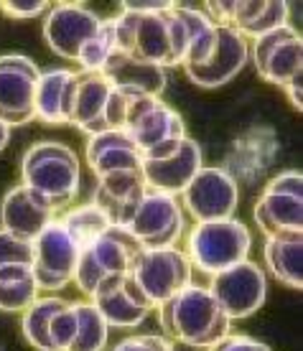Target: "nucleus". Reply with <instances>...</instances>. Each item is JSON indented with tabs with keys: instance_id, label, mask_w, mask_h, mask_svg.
Returning <instances> with one entry per match:
<instances>
[{
	"instance_id": "36",
	"label": "nucleus",
	"mask_w": 303,
	"mask_h": 351,
	"mask_svg": "<svg viewBox=\"0 0 303 351\" xmlns=\"http://www.w3.org/2000/svg\"><path fill=\"white\" fill-rule=\"evenodd\" d=\"M263 193H280V196H295V199H303L301 171H283V173H278L276 178L265 186V191Z\"/></svg>"
},
{
	"instance_id": "3",
	"label": "nucleus",
	"mask_w": 303,
	"mask_h": 351,
	"mask_svg": "<svg viewBox=\"0 0 303 351\" xmlns=\"http://www.w3.org/2000/svg\"><path fill=\"white\" fill-rule=\"evenodd\" d=\"M252 232L237 217L219 221H199L186 237V257L191 267L204 275L234 267L250 260Z\"/></svg>"
},
{
	"instance_id": "18",
	"label": "nucleus",
	"mask_w": 303,
	"mask_h": 351,
	"mask_svg": "<svg viewBox=\"0 0 303 351\" xmlns=\"http://www.w3.org/2000/svg\"><path fill=\"white\" fill-rule=\"evenodd\" d=\"M112 84L105 80V74L92 71H77V95H74V110H71V125L80 128L87 135L107 130L105 107L110 99Z\"/></svg>"
},
{
	"instance_id": "34",
	"label": "nucleus",
	"mask_w": 303,
	"mask_h": 351,
	"mask_svg": "<svg viewBox=\"0 0 303 351\" xmlns=\"http://www.w3.org/2000/svg\"><path fill=\"white\" fill-rule=\"evenodd\" d=\"M112 351H176V346L160 334H135L123 339Z\"/></svg>"
},
{
	"instance_id": "9",
	"label": "nucleus",
	"mask_w": 303,
	"mask_h": 351,
	"mask_svg": "<svg viewBox=\"0 0 303 351\" xmlns=\"http://www.w3.org/2000/svg\"><path fill=\"white\" fill-rule=\"evenodd\" d=\"M38 77L41 69L31 56L0 53V120L10 130L36 120L34 97Z\"/></svg>"
},
{
	"instance_id": "11",
	"label": "nucleus",
	"mask_w": 303,
	"mask_h": 351,
	"mask_svg": "<svg viewBox=\"0 0 303 351\" xmlns=\"http://www.w3.org/2000/svg\"><path fill=\"white\" fill-rule=\"evenodd\" d=\"M89 303L97 308L110 328H135L151 316L156 306L145 298L130 275H110L92 293Z\"/></svg>"
},
{
	"instance_id": "15",
	"label": "nucleus",
	"mask_w": 303,
	"mask_h": 351,
	"mask_svg": "<svg viewBox=\"0 0 303 351\" xmlns=\"http://www.w3.org/2000/svg\"><path fill=\"white\" fill-rule=\"evenodd\" d=\"M87 166L95 176L141 173V150L128 130H102L87 135Z\"/></svg>"
},
{
	"instance_id": "33",
	"label": "nucleus",
	"mask_w": 303,
	"mask_h": 351,
	"mask_svg": "<svg viewBox=\"0 0 303 351\" xmlns=\"http://www.w3.org/2000/svg\"><path fill=\"white\" fill-rule=\"evenodd\" d=\"M5 265H34V242L18 239L0 229V267Z\"/></svg>"
},
{
	"instance_id": "20",
	"label": "nucleus",
	"mask_w": 303,
	"mask_h": 351,
	"mask_svg": "<svg viewBox=\"0 0 303 351\" xmlns=\"http://www.w3.org/2000/svg\"><path fill=\"white\" fill-rule=\"evenodd\" d=\"M263 260L267 272L285 288H303V237L301 232H278L265 237Z\"/></svg>"
},
{
	"instance_id": "24",
	"label": "nucleus",
	"mask_w": 303,
	"mask_h": 351,
	"mask_svg": "<svg viewBox=\"0 0 303 351\" xmlns=\"http://www.w3.org/2000/svg\"><path fill=\"white\" fill-rule=\"evenodd\" d=\"M176 13L189 36V49H186L184 66H199L214 51V44H217V23L206 16L204 8H196V5H178L176 3Z\"/></svg>"
},
{
	"instance_id": "25",
	"label": "nucleus",
	"mask_w": 303,
	"mask_h": 351,
	"mask_svg": "<svg viewBox=\"0 0 303 351\" xmlns=\"http://www.w3.org/2000/svg\"><path fill=\"white\" fill-rule=\"evenodd\" d=\"M301 66H303V38L298 31H293L285 41H280L273 51L267 53L255 69H258V74L267 84L285 87L291 80L301 77Z\"/></svg>"
},
{
	"instance_id": "7",
	"label": "nucleus",
	"mask_w": 303,
	"mask_h": 351,
	"mask_svg": "<svg viewBox=\"0 0 303 351\" xmlns=\"http://www.w3.org/2000/svg\"><path fill=\"white\" fill-rule=\"evenodd\" d=\"M125 229L143 247H176L186 232V211L176 196L145 191Z\"/></svg>"
},
{
	"instance_id": "27",
	"label": "nucleus",
	"mask_w": 303,
	"mask_h": 351,
	"mask_svg": "<svg viewBox=\"0 0 303 351\" xmlns=\"http://www.w3.org/2000/svg\"><path fill=\"white\" fill-rule=\"evenodd\" d=\"M41 290L34 280L31 265H5L0 267V313H23Z\"/></svg>"
},
{
	"instance_id": "23",
	"label": "nucleus",
	"mask_w": 303,
	"mask_h": 351,
	"mask_svg": "<svg viewBox=\"0 0 303 351\" xmlns=\"http://www.w3.org/2000/svg\"><path fill=\"white\" fill-rule=\"evenodd\" d=\"M255 224L270 237L278 232H301L303 229V199L280 196V193H263L255 204Z\"/></svg>"
},
{
	"instance_id": "26",
	"label": "nucleus",
	"mask_w": 303,
	"mask_h": 351,
	"mask_svg": "<svg viewBox=\"0 0 303 351\" xmlns=\"http://www.w3.org/2000/svg\"><path fill=\"white\" fill-rule=\"evenodd\" d=\"M66 306H69V300L62 298V295H38V298L21 313V331H23L26 341L31 343L36 351H53L49 328H51L53 316H56L59 311H64Z\"/></svg>"
},
{
	"instance_id": "38",
	"label": "nucleus",
	"mask_w": 303,
	"mask_h": 351,
	"mask_svg": "<svg viewBox=\"0 0 303 351\" xmlns=\"http://www.w3.org/2000/svg\"><path fill=\"white\" fill-rule=\"evenodd\" d=\"M176 5V3H171V0H123L120 3V8L125 13H138V16H151V13H163V10H171Z\"/></svg>"
},
{
	"instance_id": "28",
	"label": "nucleus",
	"mask_w": 303,
	"mask_h": 351,
	"mask_svg": "<svg viewBox=\"0 0 303 351\" xmlns=\"http://www.w3.org/2000/svg\"><path fill=\"white\" fill-rule=\"evenodd\" d=\"M66 232H69L74 242L84 250L87 245H92L99 234H105L107 229L112 227V221L105 217V211L95 206V204H82V206H71L64 211V217H59Z\"/></svg>"
},
{
	"instance_id": "21",
	"label": "nucleus",
	"mask_w": 303,
	"mask_h": 351,
	"mask_svg": "<svg viewBox=\"0 0 303 351\" xmlns=\"http://www.w3.org/2000/svg\"><path fill=\"white\" fill-rule=\"evenodd\" d=\"M84 252L105 275H130L135 260L143 252V245L125 227L112 224L105 234L84 247Z\"/></svg>"
},
{
	"instance_id": "12",
	"label": "nucleus",
	"mask_w": 303,
	"mask_h": 351,
	"mask_svg": "<svg viewBox=\"0 0 303 351\" xmlns=\"http://www.w3.org/2000/svg\"><path fill=\"white\" fill-rule=\"evenodd\" d=\"M250 62V41L234 26L217 23V44L212 56L199 66H184L186 77L202 89L230 84Z\"/></svg>"
},
{
	"instance_id": "14",
	"label": "nucleus",
	"mask_w": 303,
	"mask_h": 351,
	"mask_svg": "<svg viewBox=\"0 0 303 351\" xmlns=\"http://www.w3.org/2000/svg\"><path fill=\"white\" fill-rule=\"evenodd\" d=\"M53 219L56 211L51 204L23 184L13 186L0 202V229L10 232L18 239L34 242Z\"/></svg>"
},
{
	"instance_id": "29",
	"label": "nucleus",
	"mask_w": 303,
	"mask_h": 351,
	"mask_svg": "<svg viewBox=\"0 0 303 351\" xmlns=\"http://www.w3.org/2000/svg\"><path fill=\"white\" fill-rule=\"evenodd\" d=\"M77 336L69 351H105L110 341V326L105 318L99 316V311L89 300H77Z\"/></svg>"
},
{
	"instance_id": "22",
	"label": "nucleus",
	"mask_w": 303,
	"mask_h": 351,
	"mask_svg": "<svg viewBox=\"0 0 303 351\" xmlns=\"http://www.w3.org/2000/svg\"><path fill=\"white\" fill-rule=\"evenodd\" d=\"M105 80L112 84V87L120 89H130V92H141V95L148 97H160L163 89H166V69H160L156 64L141 62L130 53L117 51L107 66L102 69Z\"/></svg>"
},
{
	"instance_id": "5",
	"label": "nucleus",
	"mask_w": 303,
	"mask_h": 351,
	"mask_svg": "<svg viewBox=\"0 0 303 351\" xmlns=\"http://www.w3.org/2000/svg\"><path fill=\"white\" fill-rule=\"evenodd\" d=\"M82 247L74 242L59 217L34 239V280L41 293L56 295L74 282Z\"/></svg>"
},
{
	"instance_id": "30",
	"label": "nucleus",
	"mask_w": 303,
	"mask_h": 351,
	"mask_svg": "<svg viewBox=\"0 0 303 351\" xmlns=\"http://www.w3.org/2000/svg\"><path fill=\"white\" fill-rule=\"evenodd\" d=\"M120 51L117 49V36H115V16L102 18L97 34L89 38L87 44L82 46L77 64L80 71H92V74H102V69L107 66V62Z\"/></svg>"
},
{
	"instance_id": "8",
	"label": "nucleus",
	"mask_w": 303,
	"mask_h": 351,
	"mask_svg": "<svg viewBox=\"0 0 303 351\" xmlns=\"http://www.w3.org/2000/svg\"><path fill=\"white\" fill-rule=\"evenodd\" d=\"M181 206L194 221L232 219L240 206V186L224 168H202L181 193Z\"/></svg>"
},
{
	"instance_id": "13",
	"label": "nucleus",
	"mask_w": 303,
	"mask_h": 351,
	"mask_svg": "<svg viewBox=\"0 0 303 351\" xmlns=\"http://www.w3.org/2000/svg\"><path fill=\"white\" fill-rule=\"evenodd\" d=\"M204 168V153L199 143L184 138L173 156L163 160H141V176L148 191H160L169 196H181L199 171Z\"/></svg>"
},
{
	"instance_id": "17",
	"label": "nucleus",
	"mask_w": 303,
	"mask_h": 351,
	"mask_svg": "<svg viewBox=\"0 0 303 351\" xmlns=\"http://www.w3.org/2000/svg\"><path fill=\"white\" fill-rule=\"evenodd\" d=\"M145 184L141 173L99 176L92 193V204L105 211V217L117 227H125L145 196Z\"/></svg>"
},
{
	"instance_id": "31",
	"label": "nucleus",
	"mask_w": 303,
	"mask_h": 351,
	"mask_svg": "<svg viewBox=\"0 0 303 351\" xmlns=\"http://www.w3.org/2000/svg\"><path fill=\"white\" fill-rule=\"evenodd\" d=\"M288 18H291V3H285V0H263V8L260 13L255 16L252 23L242 28L240 34L252 41V38H258V36H265L270 31H278V28L288 26Z\"/></svg>"
},
{
	"instance_id": "1",
	"label": "nucleus",
	"mask_w": 303,
	"mask_h": 351,
	"mask_svg": "<svg viewBox=\"0 0 303 351\" xmlns=\"http://www.w3.org/2000/svg\"><path fill=\"white\" fill-rule=\"evenodd\" d=\"M166 339L186 343L191 349H209L232 334V321L204 285H186L171 300L156 308Z\"/></svg>"
},
{
	"instance_id": "40",
	"label": "nucleus",
	"mask_w": 303,
	"mask_h": 351,
	"mask_svg": "<svg viewBox=\"0 0 303 351\" xmlns=\"http://www.w3.org/2000/svg\"><path fill=\"white\" fill-rule=\"evenodd\" d=\"M8 141H10V128L3 120H0V153L5 150V145H8Z\"/></svg>"
},
{
	"instance_id": "10",
	"label": "nucleus",
	"mask_w": 303,
	"mask_h": 351,
	"mask_svg": "<svg viewBox=\"0 0 303 351\" xmlns=\"http://www.w3.org/2000/svg\"><path fill=\"white\" fill-rule=\"evenodd\" d=\"M102 18L84 3H53L44 18V41L62 59L77 62L82 46L97 34Z\"/></svg>"
},
{
	"instance_id": "35",
	"label": "nucleus",
	"mask_w": 303,
	"mask_h": 351,
	"mask_svg": "<svg viewBox=\"0 0 303 351\" xmlns=\"http://www.w3.org/2000/svg\"><path fill=\"white\" fill-rule=\"evenodd\" d=\"M49 5L51 3H46V0H0V13L16 18V21H28V18L46 13Z\"/></svg>"
},
{
	"instance_id": "39",
	"label": "nucleus",
	"mask_w": 303,
	"mask_h": 351,
	"mask_svg": "<svg viewBox=\"0 0 303 351\" xmlns=\"http://www.w3.org/2000/svg\"><path fill=\"white\" fill-rule=\"evenodd\" d=\"M301 87H303V82H301V77H295V80H291L285 87H280L285 92V97H288V102L301 112L303 110V97H301Z\"/></svg>"
},
{
	"instance_id": "16",
	"label": "nucleus",
	"mask_w": 303,
	"mask_h": 351,
	"mask_svg": "<svg viewBox=\"0 0 303 351\" xmlns=\"http://www.w3.org/2000/svg\"><path fill=\"white\" fill-rule=\"evenodd\" d=\"M74 95H77V71L59 66L41 69L34 97L36 120L46 125H71Z\"/></svg>"
},
{
	"instance_id": "4",
	"label": "nucleus",
	"mask_w": 303,
	"mask_h": 351,
	"mask_svg": "<svg viewBox=\"0 0 303 351\" xmlns=\"http://www.w3.org/2000/svg\"><path fill=\"white\" fill-rule=\"evenodd\" d=\"M130 278L145 293V298L158 308L176 293L194 282V267L184 250L176 247H143L135 260Z\"/></svg>"
},
{
	"instance_id": "37",
	"label": "nucleus",
	"mask_w": 303,
	"mask_h": 351,
	"mask_svg": "<svg viewBox=\"0 0 303 351\" xmlns=\"http://www.w3.org/2000/svg\"><path fill=\"white\" fill-rule=\"evenodd\" d=\"M217 351H273L267 343L258 341V339H250L242 334H230L227 339L217 343Z\"/></svg>"
},
{
	"instance_id": "19",
	"label": "nucleus",
	"mask_w": 303,
	"mask_h": 351,
	"mask_svg": "<svg viewBox=\"0 0 303 351\" xmlns=\"http://www.w3.org/2000/svg\"><path fill=\"white\" fill-rule=\"evenodd\" d=\"M130 138L135 141L141 153L158 148L163 143L184 141L186 138V128H184V117L171 110L163 99H153V105L135 120L133 128H128Z\"/></svg>"
},
{
	"instance_id": "32",
	"label": "nucleus",
	"mask_w": 303,
	"mask_h": 351,
	"mask_svg": "<svg viewBox=\"0 0 303 351\" xmlns=\"http://www.w3.org/2000/svg\"><path fill=\"white\" fill-rule=\"evenodd\" d=\"M49 336H51L53 351H69L71 343H74V336H77V311H74V303L59 311L51 321V328H49Z\"/></svg>"
},
{
	"instance_id": "2",
	"label": "nucleus",
	"mask_w": 303,
	"mask_h": 351,
	"mask_svg": "<svg viewBox=\"0 0 303 351\" xmlns=\"http://www.w3.org/2000/svg\"><path fill=\"white\" fill-rule=\"evenodd\" d=\"M21 184L44 196L56 214L71 209L82 189L80 158L66 143H34L21 158Z\"/></svg>"
},
{
	"instance_id": "6",
	"label": "nucleus",
	"mask_w": 303,
	"mask_h": 351,
	"mask_svg": "<svg viewBox=\"0 0 303 351\" xmlns=\"http://www.w3.org/2000/svg\"><path fill=\"white\" fill-rule=\"evenodd\" d=\"M230 321H242L258 313L267 298V275L258 263H245L212 275L206 285Z\"/></svg>"
}]
</instances>
